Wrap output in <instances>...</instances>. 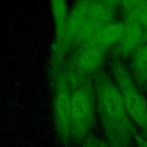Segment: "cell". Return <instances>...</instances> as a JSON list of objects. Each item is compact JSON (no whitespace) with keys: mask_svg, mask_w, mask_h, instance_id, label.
<instances>
[{"mask_svg":"<svg viewBox=\"0 0 147 147\" xmlns=\"http://www.w3.org/2000/svg\"><path fill=\"white\" fill-rule=\"evenodd\" d=\"M52 85V114L54 130L59 141L64 146H71L70 139V105L71 93L77 85L71 79L67 69L62 65L49 76Z\"/></svg>","mask_w":147,"mask_h":147,"instance_id":"277c9868","label":"cell"},{"mask_svg":"<svg viewBox=\"0 0 147 147\" xmlns=\"http://www.w3.org/2000/svg\"><path fill=\"white\" fill-rule=\"evenodd\" d=\"M108 55L109 53L86 41L68 55L63 67L69 72L74 83L78 84L85 79L94 78L101 72Z\"/></svg>","mask_w":147,"mask_h":147,"instance_id":"8992f818","label":"cell"},{"mask_svg":"<svg viewBox=\"0 0 147 147\" xmlns=\"http://www.w3.org/2000/svg\"><path fill=\"white\" fill-rule=\"evenodd\" d=\"M136 145L137 147H147V136L138 132L136 137Z\"/></svg>","mask_w":147,"mask_h":147,"instance_id":"7c38bea8","label":"cell"},{"mask_svg":"<svg viewBox=\"0 0 147 147\" xmlns=\"http://www.w3.org/2000/svg\"><path fill=\"white\" fill-rule=\"evenodd\" d=\"M110 70L126 111L139 133L147 136V98L134 84L126 65L118 60L111 59Z\"/></svg>","mask_w":147,"mask_h":147,"instance_id":"5b68a950","label":"cell"},{"mask_svg":"<svg viewBox=\"0 0 147 147\" xmlns=\"http://www.w3.org/2000/svg\"><path fill=\"white\" fill-rule=\"evenodd\" d=\"M127 70L134 84L141 90L147 91V38L127 60Z\"/></svg>","mask_w":147,"mask_h":147,"instance_id":"30bf717a","label":"cell"},{"mask_svg":"<svg viewBox=\"0 0 147 147\" xmlns=\"http://www.w3.org/2000/svg\"><path fill=\"white\" fill-rule=\"evenodd\" d=\"M52 15L54 21L55 38L53 42V48L49 60V76L57 71L67 60V48H65V34H67V22L69 15V6L65 1H52Z\"/></svg>","mask_w":147,"mask_h":147,"instance_id":"52a82bcc","label":"cell"},{"mask_svg":"<svg viewBox=\"0 0 147 147\" xmlns=\"http://www.w3.org/2000/svg\"><path fill=\"white\" fill-rule=\"evenodd\" d=\"M80 147H111L106 140H100L93 137H90Z\"/></svg>","mask_w":147,"mask_h":147,"instance_id":"8fae6325","label":"cell"},{"mask_svg":"<svg viewBox=\"0 0 147 147\" xmlns=\"http://www.w3.org/2000/svg\"><path fill=\"white\" fill-rule=\"evenodd\" d=\"M123 20L125 21V30L119 41L117 42L115 48L111 51L113 53L111 59L118 60L124 63L145 41L146 34L144 29L134 20H131V18H123Z\"/></svg>","mask_w":147,"mask_h":147,"instance_id":"ba28073f","label":"cell"},{"mask_svg":"<svg viewBox=\"0 0 147 147\" xmlns=\"http://www.w3.org/2000/svg\"><path fill=\"white\" fill-rule=\"evenodd\" d=\"M124 30H125V21L123 18L114 20L107 23L105 26H102L87 41L110 54L111 51L117 45V42L119 41Z\"/></svg>","mask_w":147,"mask_h":147,"instance_id":"9c48e42d","label":"cell"},{"mask_svg":"<svg viewBox=\"0 0 147 147\" xmlns=\"http://www.w3.org/2000/svg\"><path fill=\"white\" fill-rule=\"evenodd\" d=\"M119 1H78L69 10L65 34L68 55L91 39L102 26L115 20Z\"/></svg>","mask_w":147,"mask_h":147,"instance_id":"7a4b0ae2","label":"cell"},{"mask_svg":"<svg viewBox=\"0 0 147 147\" xmlns=\"http://www.w3.org/2000/svg\"><path fill=\"white\" fill-rule=\"evenodd\" d=\"M96 117L106 141L111 147H131L138 130L129 116L119 91L113 78L103 71L94 77Z\"/></svg>","mask_w":147,"mask_h":147,"instance_id":"6da1fadb","label":"cell"},{"mask_svg":"<svg viewBox=\"0 0 147 147\" xmlns=\"http://www.w3.org/2000/svg\"><path fill=\"white\" fill-rule=\"evenodd\" d=\"M96 118L94 78L78 83L71 93L70 139L71 146H82L90 137Z\"/></svg>","mask_w":147,"mask_h":147,"instance_id":"3957f363","label":"cell"}]
</instances>
